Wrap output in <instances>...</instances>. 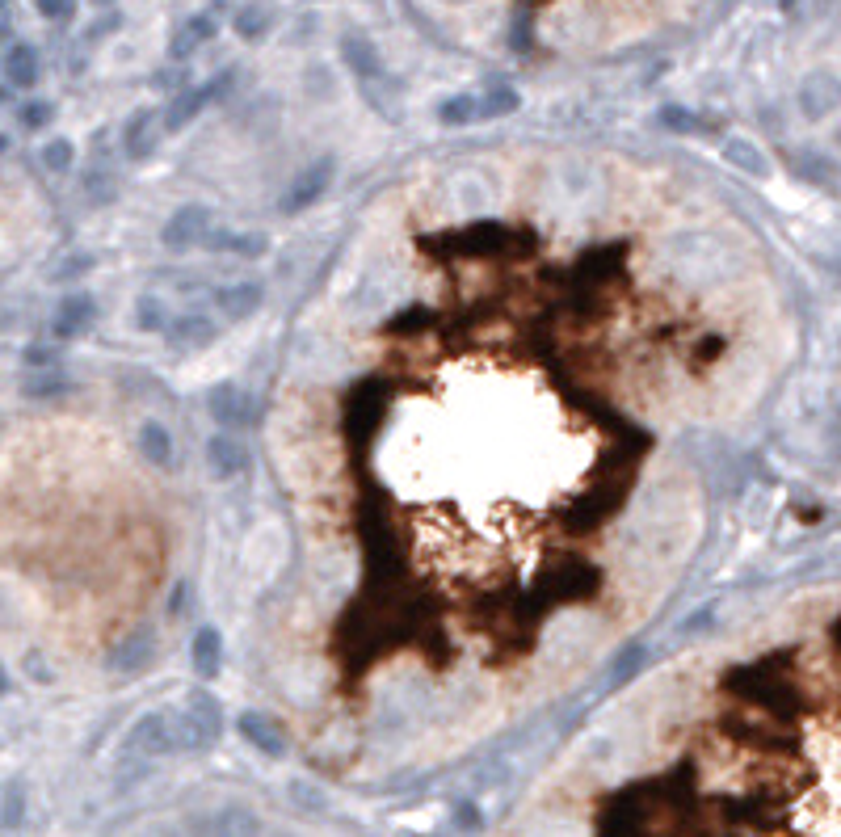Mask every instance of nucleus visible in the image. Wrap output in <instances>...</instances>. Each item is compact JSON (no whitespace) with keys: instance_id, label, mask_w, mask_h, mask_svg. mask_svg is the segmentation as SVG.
<instances>
[{"instance_id":"nucleus-1","label":"nucleus","mask_w":841,"mask_h":837,"mask_svg":"<svg viewBox=\"0 0 841 837\" xmlns=\"http://www.w3.org/2000/svg\"><path fill=\"white\" fill-rule=\"evenodd\" d=\"M127 745L143 758H160V753H181V741H177V716H164V711H148V716H139Z\"/></svg>"},{"instance_id":"nucleus-2","label":"nucleus","mask_w":841,"mask_h":837,"mask_svg":"<svg viewBox=\"0 0 841 837\" xmlns=\"http://www.w3.org/2000/svg\"><path fill=\"white\" fill-rule=\"evenodd\" d=\"M328 181H333V156H320V160H312L299 177H295V186L286 190V198H282V211L286 215H299L303 207H312V202L328 190Z\"/></svg>"},{"instance_id":"nucleus-3","label":"nucleus","mask_w":841,"mask_h":837,"mask_svg":"<svg viewBox=\"0 0 841 837\" xmlns=\"http://www.w3.org/2000/svg\"><path fill=\"white\" fill-rule=\"evenodd\" d=\"M228 80H232V76L223 72V76H215V80H211V85H202V89L181 93V97L173 101V106H169V114H164V127H169V131H181V127H186V122H194V118H198V114L207 110L211 101L223 93V85H228Z\"/></svg>"},{"instance_id":"nucleus-4","label":"nucleus","mask_w":841,"mask_h":837,"mask_svg":"<svg viewBox=\"0 0 841 837\" xmlns=\"http://www.w3.org/2000/svg\"><path fill=\"white\" fill-rule=\"evenodd\" d=\"M211 417L219 425H228V430H236V425H249L253 421V396L249 392H240V387H215L211 400Z\"/></svg>"},{"instance_id":"nucleus-5","label":"nucleus","mask_w":841,"mask_h":837,"mask_svg":"<svg viewBox=\"0 0 841 837\" xmlns=\"http://www.w3.org/2000/svg\"><path fill=\"white\" fill-rule=\"evenodd\" d=\"M236 728H240V737L249 741L257 753H270V758H282V753H286V737H282V728H278L270 716H257V711H244Z\"/></svg>"},{"instance_id":"nucleus-6","label":"nucleus","mask_w":841,"mask_h":837,"mask_svg":"<svg viewBox=\"0 0 841 837\" xmlns=\"http://www.w3.org/2000/svg\"><path fill=\"white\" fill-rule=\"evenodd\" d=\"M202 236H207V211L202 207H181L160 232V240L169 244V249H190Z\"/></svg>"},{"instance_id":"nucleus-7","label":"nucleus","mask_w":841,"mask_h":837,"mask_svg":"<svg viewBox=\"0 0 841 837\" xmlns=\"http://www.w3.org/2000/svg\"><path fill=\"white\" fill-rule=\"evenodd\" d=\"M38 76H43V59H38V51L30 43H13L5 51V80L13 89H34Z\"/></svg>"},{"instance_id":"nucleus-8","label":"nucleus","mask_w":841,"mask_h":837,"mask_svg":"<svg viewBox=\"0 0 841 837\" xmlns=\"http://www.w3.org/2000/svg\"><path fill=\"white\" fill-rule=\"evenodd\" d=\"M93 299L89 295H80V291H72V295H64V303L55 308V337H80L93 324Z\"/></svg>"},{"instance_id":"nucleus-9","label":"nucleus","mask_w":841,"mask_h":837,"mask_svg":"<svg viewBox=\"0 0 841 837\" xmlns=\"http://www.w3.org/2000/svg\"><path fill=\"white\" fill-rule=\"evenodd\" d=\"M837 101H841V85H837L833 76H825V72L808 76L804 89H799V106H804L808 118H825L837 106Z\"/></svg>"},{"instance_id":"nucleus-10","label":"nucleus","mask_w":841,"mask_h":837,"mask_svg":"<svg viewBox=\"0 0 841 837\" xmlns=\"http://www.w3.org/2000/svg\"><path fill=\"white\" fill-rule=\"evenodd\" d=\"M164 333H169V341L177 345V350H202V345H211L219 337V324L211 316H181Z\"/></svg>"},{"instance_id":"nucleus-11","label":"nucleus","mask_w":841,"mask_h":837,"mask_svg":"<svg viewBox=\"0 0 841 837\" xmlns=\"http://www.w3.org/2000/svg\"><path fill=\"white\" fill-rule=\"evenodd\" d=\"M215 299H219V312L228 316V320H249V316L261 308L265 291L257 287V282H236V287L215 291Z\"/></svg>"},{"instance_id":"nucleus-12","label":"nucleus","mask_w":841,"mask_h":837,"mask_svg":"<svg viewBox=\"0 0 841 837\" xmlns=\"http://www.w3.org/2000/svg\"><path fill=\"white\" fill-rule=\"evenodd\" d=\"M186 720H190V728H194L198 745H215V741H219V732H223V711H219V703L211 699V694H198V699L186 707Z\"/></svg>"},{"instance_id":"nucleus-13","label":"nucleus","mask_w":841,"mask_h":837,"mask_svg":"<svg viewBox=\"0 0 841 837\" xmlns=\"http://www.w3.org/2000/svg\"><path fill=\"white\" fill-rule=\"evenodd\" d=\"M152 652H156V636H152L148 627H139V631H131V636L114 648V661H110V665H114L118 673H131V669H143V665H148Z\"/></svg>"},{"instance_id":"nucleus-14","label":"nucleus","mask_w":841,"mask_h":837,"mask_svg":"<svg viewBox=\"0 0 841 837\" xmlns=\"http://www.w3.org/2000/svg\"><path fill=\"white\" fill-rule=\"evenodd\" d=\"M211 837H261V816L244 804H228L211 821Z\"/></svg>"},{"instance_id":"nucleus-15","label":"nucleus","mask_w":841,"mask_h":837,"mask_svg":"<svg viewBox=\"0 0 841 837\" xmlns=\"http://www.w3.org/2000/svg\"><path fill=\"white\" fill-rule=\"evenodd\" d=\"M211 244L215 253H232V257H261L270 249V240L265 236H253V232H215V236H202Z\"/></svg>"},{"instance_id":"nucleus-16","label":"nucleus","mask_w":841,"mask_h":837,"mask_svg":"<svg viewBox=\"0 0 841 837\" xmlns=\"http://www.w3.org/2000/svg\"><path fill=\"white\" fill-rule=\"evenodd\" d=\"M211 38H215V17H211V13H198V17H190V22L173 34V55L186 59V55L198 51L202 43H211Z\"/></svg>"},{"instance_id":"nucleus-17","label":"nucleus","mask_w":841,"mask_h":837,"mask_svg":"<svg viewBox=\"0 0 841 837\" xmlns=\"http://www.w3.org/2000/svg\"><path fill=\"white\" fill-rule=\"evenodd\" d=\"M207 463H211V472L219 476V480H228V476H236L240 467H244V446L236 442V438H215L211 446H207Z\"/></svg>"},{"instance_id":"nucleus-18","label":"nucleus","mask_w":841,"mask_h":837,"mask_svg":"<svg viewBox=\"0 0 841 837\" xmlns=\"http://www.w3.org/2000/svg\"><path fill=\"white\" fill-rule=\"evenodd\" d=\"M139 451H143V459H148V463L169 467V463H173V434L164 430L160 421H148V425L139 430Z\"/></svg>"},{"instance_id":"nucleus-19","label":"nucleus","mask_w":841,"mask_h":837,"mask_svg":"<svg viewBox=\"0 0 841 837\" xmlns=\"http://www.w3.org/2000/svg\"><path fill=\"white\" fill-rule=\"evenodd\" d=\"M219 661H223V640H219V631H215V627H202L198 636H194V669L202 673V678H215V673H219Z\"/></svg>"},{"instance_id":"nucleus-20","label":"nucleus","mask_w":841,"mask_h":837,"mask_svg":"<svg viewBox=\"0 0 841 837\" xmlns=\"http://www.w3.org/2000/svg\"><path fill=\"white\" fill-rule=\"evenodd\" d=\"M152 148H156V114L143 110V114L131 118V127H127V152H131L135 160H143Z\"/></svg>"},{"instance_id":"nucleus-21","label":"nucleus","mask_w":841,"mask_h":837,"mask_svg":"<svg viewBox=\"0 0 841 837\" xmlns=\"http://www.w3.org/2000/svg\"><path fill=\"white\" fill-rule=\"evenodd\" d=\"M484 114V101H476V97H450V101H442V110H438V118L446 122V127H463V122H471V118H480Z\"/></svg>"},{"instance_id":"nucleus-22","label":"nucleus","mask_w":841,"mask_h":837,"mask_svg":"<svg viewBox=\"0 0 841 837\" xmlns=\"http://www.w3.org/2000/svg\"><path fill=\"white\" fill-rule=\"evenodd\" d=\"M724 156H728V165L745 169V173H753V177H766V160L757 156V148L745 144V139H732V144L724 148Z\"/></svg>"},{"instance_id":"nucleus-23","label":"nucleus","mask_w":841,"mask_h":837,"mask_svg":"<svg viewBox=\"0 0 841 837\" xmlns=\"http://www.w3.org/2000/svg\"><path fill=\"white\" fill-rule=\"evenodd\" d=\"M135 324H139V329H148V333L169 329V312L160 308V299H156V295H143V299L135 303Z\"/></svg>"},{"instance_id":"nucleus-24","label":"nucleus","mask_w":841,"mask_h":837,"mask_svg":"<svg viewBox=\"0 0 841 837\" xmlns=\"http://www.w3.org/2000/svg\"><path fill=\"white\" fill-rule=\"evenodd\" d=\"M265 30H270V9L249 5V9L236 13V34H240V38H261Z\"/></svg>"},{"instance_id":"nucleus-25","label":"nucleus","mask_w":841,"mask_h":837,"mask_svg":"<svg viewBox=\"0 0 841 837\" xmlns=\"http://www.w3.org/2000/svg\"><path fill=\"white\" fill-rule=\"evenodd\" d=\"M640 661H644V648L640 644H631V648H623L619 657H614V669H610V682L619 686V682H627L635 669H640Z\"/></svg>"},{"instance_id":"nucleus-26","label":"nucleus","mask_w":841,"mask_h":837,"mask_svg":"<svg viewBox=\"0 0 841 837\" xmlns=\"http://www.w3.org/2000/svg\"><path fill=\"white\" fill-rule=\"evenodd\" d=\"M51 118H55V106H51V101H26V106H22V127H26V131L47 127Z\"/></svg>"},{"instance_id":"nucleus-27","label":"nucleus","mask_w":841,"mask_h":837,"mask_svg":"<svg viewBox=\"0 0 841 837\" xmlns=\"http://www.w3.org/2000/svg\"><path fill=\"white\" fill-rule=\"evenodd\" d=\"M518 110V93L514 89H492V97L484 101V118H501Z\"/></svg>"},{"instance_id":"nucleus-28","label":"nucleus","mask_w":841,"mask_h":837,"mask_svg":"<svg viewBox=\"0 0 841 837\" xmlns=\"http://www.w3.org/2000/svg\"><path fill=\"white\" fill-rule=\"evenodd\" d=\"M43 165H47L51 173H64V169L72 165V144H68V139H55V144L43 148Z\"/></svg>"},{"instance_id":"nucleus-29","label":"nucleus","mask_w":841,"mask_h":837,"mask_svg":"<svg viewBox=\"0 0 841 837\" xmlns=\"http://www.w3.org/2000/svg\"><path fill=\"white\" fill-rule=\"evenodd\" d=\"M22 812H26V795H22V787H17V783H9L5 787V829L22 825Z\"/></svg>"},{"instance_id":"nucleus-30","label":"nucleus","mask_w":841,"mask_h":837,"mask_svg":"<svg viewBox=\"0 0 841 837\" xmlns=\"http://www.w3.org/2000/svg\"><path fill=\"white\" fill-rule=\"evenodd\" d=\"M345 51H350V64L366 76V72H375V51L366 47V43H358V38H350V43H345Z\"/></svg>"},{"instance_id":"nucleus-31","label":"nucleus","mask_w":841,"mask_h":837,"mask_svg":"<svg viewBox=\"0 0 841 837\" xmlns=\"http://www.w3.org/2000/svg\"><path fill=\"white\" fill-rule=\"evenodd\" d=\"M34 5L43 17H68L72 13V0H34Z\"/></svg>"},{"instance_id":"nucleus-32","label":"nucleus","mask_w":841,"mask_h":837,"mask_svg":"<svg viewBox=\"0 0 841 837\" xmlns=\"http://www.w3.org/2000/svg\"><path fill=\"white\" fill-rule=\"evenodd\" d=\"M135 837H181V829L169 825V821H156V825H143Z\"/></svg>"},{"instance_id":"nucleus-33","label":"nucleus","mask_w":841,"mask_h":837,"mask_svg":"<svg viewBox=\"0 0 841 837\" xmlns=\"http://www.w3.org/2000/svg\"><path fill=\"white\" fill-rule=\"evenodd\" d=\"M55 392H64V383H59V379H38L30 387V396H55Z\"/></svg>"},{"instance_id":"nucleus-34","label":"nucleus","mask_w":841,"mask_h":837,"mask_svg":"<svg viewBox=\"0 0 841 837\" xmlns=\"http://www.w3.org/2000/svg\"><path fill=\"white\" fill-rule=\"evenodd\" d=\"M89 265H93L89 257H80V261H72V265H59V270H55V278H72V274H85Z\"/></svg>"},{"instance_id":"nucleus-35","label":"nucleus","mask_w":841,"mask_h":837,"mask_svg":"<svg viewBox=\"0 0 841 837\" xmlns=\"http://www.w3.org/2000/svg\"><path fill=\"white\" fill-rule=\"evenodd\" d=\"M97 5H110V0H97Z\"/></svg>"}]
</instances>
